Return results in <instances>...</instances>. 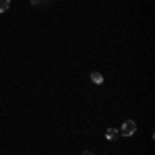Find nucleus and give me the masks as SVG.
Instances as JSON below:
<instances>
[{"instance_id":"f257e3e1","label":"nucleus","mask_w":155,"mask_h":155,"mask_svg":"<svg viewBox=\"0 0 155 155\" xmlns=\"http://www.w3.org/2000/svg\"><path fill=\"white\" fill-rule=\"evenodd\" d=\"M137 130V122L134 120H126V122H122V126H120V134H124V137H132Z\"/></svg>"},{"instance_id":"f03ea898","label":"nucleus","mask_w":155,"mask_h":155,"mask_svg":"<svg viewBox=\"0 0 155 155\" xmlns=\"http://www.w3.org/2000/svg\"><path fill=\"white\" fill-rule=\"evenodd\" d=\"M118 128H107V132H106V139L107 141H116V139H118Z\"/></svg>"},{"instance_id":"7ed1b4c3","label":"nucleus","mask_w":155,"mask_h":155,"mask_svg":"<svg viewBox=\"0 0 155 155\" xmlns=\"http://www.w3.org/2000/svg\"><path fill=\"white\" fill-rule=\"evenodd\" d=\"M91 81L95 85H101L104 83V74H101V72H91Z\"/></svg>"},{"instance_id":"20e7f679","label":"nucleus","mask_w":155,"mask_h":155,"mask_svg":"<svg viewBox=\"0 0 155 155\" xmlns=\"http://www.w3.org/2000/svg\"><path fill=\"white\" fill-rule=\"evenodd\" d=\"M11 8V0H0V12H6Z\"/></svg>"},{"instance_id":"39448f33","label":"nucleus","mask_w":155,"mask_h":155,"mask_svg":"<svg viewBox=\"0 0 155 155\" xmlns=\"http://www.w3.org/2000/svg\"><path fill=\"white\" fill-rule=\"evenodd\" d=\"M44 4V0H31V6H41Z\"/></svg>"},{"instance_id":"423d86ee","label":"nucleus","mask_w":155,"mask_h":155,"mask_svg":"<svg viewBox=\"0 0 155 155\" xmlns=\"http://www.w3.org/2000/svg\"><path fill=\"white\" fill-rule=\"evenodd\" d=\"M81 155H95V153H93V151H83Z\"/></svg>"}]
</instances>
